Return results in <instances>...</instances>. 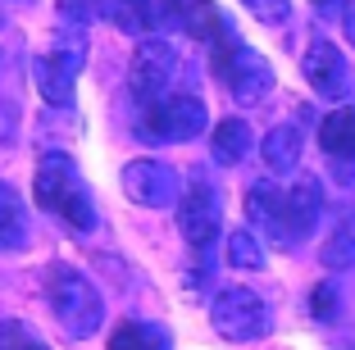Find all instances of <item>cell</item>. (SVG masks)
I'll use <instances>...</instances> for the list:
<instances>
[{
    "mask_svg": "<svg viewBox=\"0 0 355 350\" xmlns=\"http://www.w3.org/2000/svg\"><path fill=\"white\" fill-rule=\"evenodd\" d=\"M32 191H37V205L46 214L64 218L73 232H92L96 227V205L92 191L83 182V168L73 164V155L64 150H46L37 159V177H32Z\"/></svg>",
    "mask_w": 355,
    "mask_h": 350,
    "instance_id": "cell-1",
    "label": "cell"
},
{
    "mask_svg": "<svg viewBox=\"0 0 355 350\" xmlns=\"http://www.w3.org/2000/svg\"><path fill=\"white\" fill-rule=\"evenodd\" d=\"M46 305H51L55 323L78 341L96 337L101 323H105L101 291L92 287V278H83V273L69 268V264H51V273H46Z\"/></svg>",
    "mask_w": 355,
    "mask_h": 350,
    "instance_id": "cell-2",
    "label": "cell"
},
{
    "mask_svg": "<svg viewBox=\"0 0 355 350\" xmlns=\"http://www.w3.org/2000/svg\"><path fill=\"white\" fill-rule=\"evenodd\" d=\"M214 73H219V82L232 91L237 105H255L273 91V64L260 51L241 46L232 32L214 42Z\"/></svg>",
    "mask_w": 355,
    "mask_h": 350,
    "instance_id": "cell-3",
    "label": "cell"
},
{
    "mask_svg": "<svg viewBox=\"0 0 355 350\" xmlns=\"http://www.w3.org/2000/svg\"><path fill=\"white\" fill-rule=\"evenodd\" d=\"M83 64H87V37H83V28L64 32L46 55H37V60H32V78H37L42 100L69 110V105H73V87H78Z\"/></svg>",
    "mask_w": 355,
    "mask_h": 350,
    "instance_id": "cell-4",
    "label": "cell"
},
{
    "mask_svg": "<svg viewBox=\"0 0 355 350\" xmlns=\"http://www.w3.org/2000/svg\"><path fill=\"white\" fill-rule=\"evenodd\" d=\"M209 323L223 341H260L273 332V309L251 287H223L209 300Z\"/></svg>",
    "mask_w": 355,
    "mask_h": 350,
    "instance_id": "cell-5",
    "label": "cell"
},
{
    "mask_svg": "<svg viewBox=\"0 0 355 350\" xmlns=\"http://www.w3.org/2000/svg\"><path fill=\"white\" fill-rule=\"evenodd\" d=\"M205 123H209V110H205V100L191 96V91L164 96V100L141 110V132L159 137V141H191V137L205 132Z\"/></svg>",
    "mask_w": 355,
    "mask_h": 350,
    "instance_id": "cell-6",
    "label": "cell"
},
{
    "mask_svg": "<svg viewBox=\"0 0 355 350\" xmlns=\"http://www.w3.org/2000/svg\"><path fill=\"white\" fill-rule=\"evenodd\" d=\"M178 73V51L164 42V37H146V42L132 51V64H128V87L141 105L164 100L168 82Z\"/></svg>",
    "mask_w": 355,
    "mask_h": 350,
    "instance_id": "cell-7",
    "label": "cell"
},
{
    "mask_svg": "<svg viewBox=\"0 0 355 350\" xmlns=\"http://www.w3.org/2000/svg\"><path fill=\"white\" fill-rule=\"evenodd\" d=\"M219 191L205 182V177H191L187 191H182V200H178V227H182V237H187L191 250H209V241L219 237Z\"/></svg>",
    "mask_w": 355,
    "mask_h": 350,
    "instance_id": "cell-8",
    "label": "cell"
},
{
    "mask_svg": "<svg viewBox=\"0 0 355 350\" xmlns=\"http://www.w3.org/2000/svg\"><path fill=\"white\" fill-rule=\"evenodd\" d=\"M178 191H182V182H178L173 164H164V159H132V164H123V196L132 205L164 209L178 200Z\"/></svg>",
    "mask_w": 355,
    "mask_h": 350,
    "instance_id": "cell-9",
    "label": "cell"
},
{
    "mask_svg": "<svg viewBox=\"0 0 355 350\" xmlns=\"http://www.w3.org/2000/svg\"><path fill=\"white\" fill-rule=\"evenodd\" d=\"M324 214V186L319 177H296L287 191H282V246H296L314 232Z\"/></svg>",
    "mask_w": 355,
    "mask_h": 350,
    "instance_id": "cell-10",
    "label": "cell"
},
{
    "mask_svg": "<svg viewBox=\"0 0 355 350\" xmlns=\"http://www.w3.org/2000/svg\"><path fill=\"white\" fill-rule=\"evenodd\" d=\"M301 73H305V82H310L319 96H328V100H342V96L351 91V69H346V55L337 51L333 42H324V37L305 46Z\"/></svg>",
    "mask_w": 355,
    "mask_h": 350,
    "instance_id": "cell-11",
    "label": "cell"
},
{
    "mask_svg": "<svg viewBox=\"0 0 355 350\" xmlns=\"http://www.w3.org/2000/svg\"><path fill=\"white\" fill-rule=\"evenodd\" d=\"M319 146L337 168H355V105H342L319 123Z\"/></svg>",
    "mask_w": 355,
    "mask_h": 350,
    "instance_id": "cell-12",
    "label": "cell"
},
{
    "mask_svg": "<svg viewBox=\"0 0 355 350\" xmlns=\"http://www.w3.org/2000/svg\"><path fill=\"white\" fill-rule=\"evenodd\" d=\"M251 146H255V132H251L246 119H223V123L209 132V155H214V164H223V168L241 164V159L251 155Z\"/></svg>",
    "mask_w": 355,
    "mask_h": 350,
    "instance_id": "cell-13",
    "label": "cell"
},
{
    "mask_svg": "<svg viewBox=\"0 0 355 350\" xmlns=\"http://www.w3.org/2000/svg\"><path fill=\"white\" fill-rule=\"evenodd\" d=\"M301 146H305L301 128L296 123H278L273 132H264V146H260L264 168H269V173H292V168L301 164Z\"/></svg>",
    "mask_w": 355,
    "mask_h": 350,
    "instance_id": "cell-14",
    "label": "cell"
},
{
    "mask_svg": "<svg viewBox=\"0 0 355 350\" xmlns=\"http://www.w3.org/2000/svg\"><path fill=\"white\" fill-rule=\"evenodd\" d=\"M28 246V205L10 182H0V255Z\"/></svg>",
    "mask_w": 355,
    "mask_h": 350,
    "instance_id": "cell-15",
    "label": "cell"
},
{
    "mask_svg": "<svg viewBox=\"0 0 355 350\" xmlns=\"http://www.w3.org/2000/svg\"><path fill=\"white\" fill-rule=\"evenodd\" d=\"M246 218H251L255 227H264L273 241H282V191L269 182L251 186L246 191Z\"/></svg>",
    "mask_w": 355,
    "mask_h": 350,
    "instance_id": "cell-16",
    "label": "cell"
},
{
    "mask_svg": "<svg viewBox=\"0 0 355 350\" xmlns=\"http://www.w3.org/2000/svg\"><path fill=\"white\" fill-rule=\"evenodd\" d=\"M182 32H191L196 42H219V37H228V19H223L209 0H182Z\"/></svg>",
    "mask_w": 355,
    "mask_h": 350,
    "instance_id": "cell-17",
    "label": "cell"
},
{
    "mask_svg": "<svg viewBox=\"0 0 355 350\" xmlns=\"http://www.w3.org/2000/svg\"><path fill=\"white\" fill-rule=\"evenodd\" d=\"M110 350H168V332L159 328V323L128 319V323H119V328H114Z\"/></svg>",
    "mask_w": 355,
    "mask_h": 350,
    "instance_id": "cell-18",
    "label": "cell"
},
{
    "mask_svg": "<svg viewBox=\"0 0 355 350\" xmlns=\"http://www.w3.org/2000/svg\"><path fill=\"white\" fill-rule=\"evenodd\" d=\"M319 259H324V268H333V273L355 268V214H346L342 223L328 232V241L319 246Z\"/></svg>",
    "mask_w": 355,
    "mask_h": 350,
    "instance_id": "cell-19",
    "label": "cell"
},
{
    "mask_svg": "<svg viewBox=\"0 0 355 350\" xmlns=\"http://www.w3.org/2000/svg\"><path fill=\"white\" fill-rule=\"evenodd\" d=\"M110 19L123 32H146L155 23V5L150 0H110Z\"/></svg>",
    "mask_w": 355,
    "mask_h": 350,
    "instance_id": "cell-20",
    "label": "cell"
},
{
    "mask_svg": "<svg viewBox=\"0 0 355 350\" xmlns=\"http://www.w3.org/2000/svg\"><path fill=\"white\" fill-rule=\"evenodd\" d=\"M228 264L246 268V273L264 268V246L255 241V232H228Z\"/></svg>",
    "mask_w": 355,
    "mask_h": 350,
    "instance_id": "cell-21",
    "label": "cell"
},
{
    "mask_svg": "<svg viewBox=\"0 0 355 350\" xmlns=\"http://www.w3.org/2000/svg\"><path fill=\"white\" fill-rule=\"evenodd\" d=\"M0 350H51L28 332V323H0Z\"/></svg>",
    "mask_w": 355,
    "mask_h": 350,
    "instance_id": "cell-22",
    "label": "cell"
},
{
    "mask_svg": "<svg viewBox=\"0 0 355 350\" xmlns=\"http://www.w3.org/2000/svg\"><path fill=\"white\" fill-rule=\"evenodd\" d=\"M101 10H105V0H60V19L73 23V28H87Z\"/></svg>",
    "mask_w": 355,
    "mask_h": 350,
    "instance_id": "cell-23",
    "label": "cell"
},
{
    "mask_svg": "<svg viewBox=\"0 0 355 350\" xmlns=\"http://www.w3.org/2000/svg\"><path fill=\"white\" fill-rule=\"evenodd\" d=\"M241 5L260 23H287V14H292V0H241Z\"/></svg>",
    "mask_w": 355,
    "mask_h": 350,
    "instance_id": "cell-24",
    "label": "cell"
},
{
    "mask_svg": "<svg viewBox=\"0 0 355 350\" xmlns=\"http://www.w3.org/2000/svg\"><path fill=\"white\" fill-rule=\"evenodd\" d=\"M310 309L319 314V319H333V314H337V291H333V287H314Z\"/></svg>",
    "mask_w": 355,
    "mask_h": 350,
    "instance_id": "cell-25",
    "label": "cell"
},
{
    "mask_svg": "<svg viewBox=\"0 0 355 350\" xmlns=\"http://www.w3.org/2000/svg\"><path fill=\"white\" fill-rule=\"evenodd\" d=\"M342 28H346V42L355 46V0H346V10H342Z\"/></svg>",
    "mask_w": 355,
    "mask_h": 350,
    "instance_id": "cell-26",
    "label": "cell"
},
{
    "mask_svg": "<svg viewBox=\"0 0 355 350\" xmlns=\"http://www.w3.org/2000/svg\"><path fill=\"white\" fill-rule=\"evenodd\" d=\"M314 5H319V10H324V5H333V0H314Z\"/></svg>",
    "mask_w": 355,
    "mask_h": 350,
    "instance_id": "cell-27",
    "label": "cell"
}]
</instances>
